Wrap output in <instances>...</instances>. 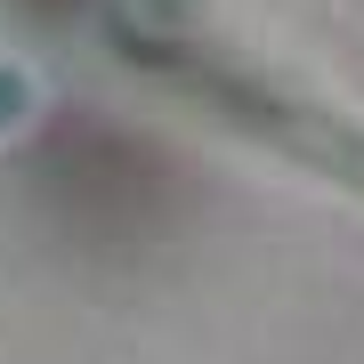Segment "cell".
Returning <instances> with one entry per match:
<instances>
[{
  "instance_id": "6da1fadb",
  "label": "cell",
  "mask_w": 364,
  "mask_h": 364,
  "mask_svg": "<svg viewBox=\"0 0 364 364\" xmlns=\"http://www.w3.org/2000/svg\"><path fill=\"white\" fill-rule=\"evenodd\" d=\"M16 114H25V81H16V73H0V130H9Z\"/></svg>"
}]
</instances>
